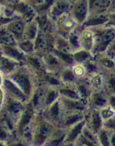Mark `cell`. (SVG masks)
Wrapping results in <instances>:
<instances>
[{
    "label": "cell",
    "instance_id": "cell-28",
    "mask_svg": "<svg viewBox=\"0 0 115 146\" xmlns=\"http://www.w3.org/2000/svg\"><path fill=\"white\" fill-rule=\"evenodd\" d=\"M108 105L115 111V94L108 95Z\"/></svg>",
    "mask_w": 115,
    "mask_h": 146
},
{
    "label": "cell",
    "instance_id": "cell-21",
    "mask_svg": "<svg viewBox=\"0 0 115 146\" xmlns=\"http://www.w3.org/2000/svg\"><path fill=\"white\" fill-rule=\"evenodd\" d=\"M51 105H52L50 107L48 114H49V117H51L52 119H56L60 115V105H59V102L56 100L53 102Z\"/></svg>",
    "mask_w": 115,
    "mask_h": 146
},
{
    "label": "cell",
    "instance_id": "cell-7",
    "mask_svg": "<svg viewBox=\"0 0 115 146\" xmlns=\"http://www.w3.org/2000/svg\"><path fill=\"white\" fill-rule=\"evenodd\" d=\"M72 3L66 0H56L54 4L50 7L49 11L51 16H60L71 10Z\"/></svg>",
    "mask_w": 115,
    "mask_h": 146
},
{
    "label": "cell",
    "instance_id": "cell-20",
    "mask_svg": "<svg viewBox=\"0 0 115 146\" xmlns=\"http://www.w3.org/2000/svg\"><path fill=\"white\" fill-rule=\"evenodd\" d=\"M54 52H55L57 56H59V58L62 61L65 62L67 64H72L74 61V57L72 55H70L67 53L63 52V51H62V50H56Z\"/></svg>",
    "mask_w": 115,
    "mask_h": 146
},
{
    "label": "cell",
    "instance_id": "cell-16",
    "mask_svg": "<svg viewBox=\"0 0 115 146\" xmlns=\"http://www.w3.org/2000/svg\"><path fill=\"white\" fill-rule=\"evenodd\" d=\"M0 41L6 45H12L14 40L11 33L9 31L0 30Z\"/></svg>",
    "mask_w": 115,
    "mask_h": 146
},
{
    "label": "cell",
    "instance_id": "cell-25",
    "mask_svg": "<svg viewBox=\"0 0 115 146\" xmlns=\"http://www.w3.org/2000/svg\"><path fill=\"white\" fill-rule=\"evenodd\" d=\"M58 94L56 91L54 90H51L48 91L46 95V105H51L53 102L56 100Z\"/></svg>",
    "mask_w": 115,
    "mask_h": 146
},
{
    "label": "cell",
    "instance_id": "cell-19",
    "mask_svg": "<svg viewBox=\"0 0 115 146\" xmlns=\"http://www.w3.org/2000/svg\"><path fill=\"white\" fill-rule=\"evenodd\" d=\"M60 93L63 95V96L67 98H71V99L79 100V95L78 94L76 90H72L70 88H63L60 90Z\"/></svg>",
    "mask_w": 115,
    "mask_h": 146
},
{
    "label": "cell",
    "instance_id": "cell-13",
    "mask_svg": "<svg viewBox=\"0 0 115 146\" xmlns=\"http://www.w3.org/2000/svg\"><path fill=\"white\" fill-rule=\"evenodd\" d=\"M32 109L28 107V108H27L26 111L24 112V114L21 116V118H20L18 124L19 131H23V129L25 127L26 125L29 122V120L32 118Z\"/></svg>",
    "mask_w": 115,
    "mask_h": 146
},
{
    "label": "cell",
    "instance_id": "cell-15",
    "mask_svg": "<svg viewBox=\"0 0 115 146\" xmlns=\"http://www.w3.org/2000/svg\"><path fill=\"white\" fill-rule=\"evenodd\" d=\"M23 30L24 28L23 24L20 22L16 21L10 25L8 31L11 33L12 35H14L16 38H21Z\"/></svg>",
    "mask_w": 115,
    "mask_h": 146
},
{
    "label": "cell",
    "instance_id": "cell-18",
    "mask_svg": "<svg viewBox=\"0 0 115 146\" xmlns=\"http://www.w3.org/2000/svg\"><path fill=\"white\" fill-rule=\"evenodd\" d=\"M21 104L15 100H10L7 105V110L11 114H18L21 111Z\"/></svg>",
    "mask_w": 115,
    "mask_h": 146
},
{
    "label": "cell",
    "instance_id": "cell-5",
    "mask_svg": "<svg viewBox=\"0 0 115 146\" xmlns=\"http://www.w3.org/2000/svg\"><path fill=\"white\" fill-rule=\"evenodd\" d=\"M112 0H88L89 14L109 13Z\"/></svg>",
    "mask_w": 115,
    "mask_h": 146
},
{
    "label": "cell",
    "instance_id": "cell-29",
    "mask_svg": "<svg viewBox=\"0 0 115 146\" xmlns=\"http://www.w3.org/2000/svg\"><path fill=\"white\" fill-rule=\"evenodd\" d=\"M47 80H48L50 84L54 85V86H58V85L60 84V81L57 78H54V77L48 76L47 77Z\"/></svg>",
    "mask_w": 115,
    "mask_h": 146
},
{
    "label": "cell",
    "instance_id": "cell-3",
    "mask_svg": "<svg viewBox=\"0 0 115 146\" xmlns=\"http://www.w3.org/2000/svg\"><path fill=\"white\" fill-rule=\"evenodd\" d=\"M88 101L90 108L99 110L108 105V94L103 89L94 90L91 94Z\"/></svg>",
    "mask_w": 115,
    "mask_h": 146
},
{
    "label": "cell",
    "instance_id": "cell-26",
    "mask_svg": "<svg viewBox=\"0 0 115 146\" xmlns=\"http://www.w3.org/2000/svg\"><path fill=\"white\" fill-rule=\"evenodd\" d=\"M20 48L23 51L26 52H29L33 49V44L29 40H26L25 41H23L20 44Z\"/></svg>",
    "mask_w": 115,
    "mask_h": 146
},
{
    "label": "cell",
    "instance_id": "cell-12",
    "mask_svg": "<svg viewBox=\"0 0 115 146\" xmlns=\"http://www.w3.org/2000/svg\"><path fill=\"white\" fill-rule=\"evenodd\" d=\"M110 133L111 131L102 127L97 133L98 143L99 145H110Z\"/></svg>",
    "mask_w": 115,
    "mask_h": 146
},
{
    "label": "cell",
    "instance_id": "cell-24",
    "mask_svg": "<svg viewBox=\"0 0 115 146\" xmlns=\"http://www.w3.org/2000/svg\"><path fill=\"white\" fill-rule=\"evenodd\" d=\"M75 76H76V75H75L74 71L70 69L65 70L63 72V74H62V78H63V79L67 82H71L74 80Z\"/></svg>",
    "mask_w": 115,
    "mask_h": 146
},
{
    "label": "cell",
    "instance_id": "cell-27",
    "mask_svg": "<svg viewBox=\"0 0 115 146\" xmlns=\"http://www.w3.org/2000/svg\"><path fill=\"white\" fill-rule=\"evenodd\" d=\"M46 62L48 66L51 67V68L56 67L57 65L58 64V61L57 58L55 57L54 56H51V55H49V56L47 57Z\"/></svg>",
    "mask_w": 115,
    "mask_h": 146
},
{
    "label": "cell",
    "instance_id": "cell-17",
    "mask_svg": "<svg viewBox=\"0 0 115 146\" xmlns=\"http://www.w3.org/2000/svg\"><path fill=\"white\" fill-rule=\"evenodd\" d=\"M25 35L27 39L31 40L35 39L37 35V26L35 23H30L25 29Z\"/></svg>",
    "mask_w": 115,
    "mask_h": 146
},
{
    "label": "cell",
    "instance_id": "cell-10",
    "mask_svg": "<svg viewBox=\"0 0 115 146\" xmlns=\"http://www.w3.org/2000/svg\"><path fill=\"white\" fill-rule=\"evenodd\" d=\"M94 56V55L93 54L92 52L89 50H85V49L82 48L80 50H78L75 52V53L74 54V60L75 62H76L77 63L82 64L83 62H85L88 59H92Z\"/></svg>",
    "mask_w": 115,
    "mask_h": 146
},
{
    "label": "cell",
    "instance_id": "cell-9",
    "mask_svg": "<svg viewBox=\"0 0 115 146\" xmlns=\"http://www.w3.org/2000/svg\"><path fill=\"white\" fill-rule=\"evenodd\" d=\"M64 106L67 110L74 111H82L86 109V105L79 100L65 98L63 100Z\"/></svg>",
    "mask_w": 115,
    "mask_h": 146
},
{
    "label": "cell",
    "instance_id": "cell-32",
    "mask_svg": "<svg viewBox=\"0 0 115 146\" xmlns=\"http://www.w3.org/2000/svg\"><path fill=\"white\" fill-rule=\"evenodd\" d=\"M66 1H69V2H70V3H74V1H76V0H66Z\"/></svg>",
    "mask_w": 115,
    "mask_h": 146
},
{
    "label": "cell",
    "instance_id": "cell-4",
    "mask_svg": "<svg viewBox=\"0 0 115 146\" xmlns=\"http://www.w3.org/2000/svg\"><path fill=\"white\" fill-rule=\"evenodd\" d=\"M85 120H86V126L94 133H97L103 127V120L98 110L91 109L88 119Z\"/></svg>",
    "mask_w": 115,
    "mask_h": 146
},
{
    "label": "cell",
    "instance_id": "cell-2",
    "mask_svg": "<svg viewBox=\"0 0 115 146\" xmlns=\"http://www.w3.org/2000/svg\"><path fill=\"white\" fill-rule=\"evenodd\" d=\"M70 12L78 23H84L89 14L88 0H76L72 4Z\"/></svg>",
    "mask_w": 115,
    "mask_h": 146
},
{
    "label": "cell",
    "instance_id": "cell-31",
    "mask_svg": "<svg viewBox=\"0 0 115 146\" xmlns=\"http://www.w3.org/2000/svg\"><path fill=\"white\" fill-rule=\"evenodd\" d=\"M11 21V19H8V18L6 17H1L0 16V26L3 24H5V23H8V22Z\"/></svg>",
    "mask_w": 115,
    "mask_h": 146
},
{
    "label": "cell",
    "instance_id": "cell-11",
    "mask_svg": "<svg viewBox=\"0 0 115 146\" xmlns=\"http://www.w3.org/2000/svg\"><path fill=\"white\" fill-rule=\"evenodd\" d=\"M85 125H86V120L85 119H82L80 121L74 124L73 128L71 129V131L68 134V136L67 138V141H71L77 138V137L82 133Z\"/></svg>",
    "mask_w": 115,
    "mask_h": 146
},
{
    "label": "cell",
    "instance_id": "cell-8",
    "mask_svg": "<svg viewBox=\"0 0 115 146\" xmlns=\"http://www.w3.org/2000/svg\"><path fill=\"white\" fill-rule=\"evenodd\" d=\"M14 83L17 85L18 87L23 90V93L29 94L31 90V84L29 78L27 75H25L23 73H16L14 75Z\"/></svg>",
    "mask_w": 115,
    "mask_h": 146
},
{
    "label": "cell",
    "instance_id": "cell-33",
    "mask_svg": "<svg viewBox=\"0 0 115 146\" xmlns=\"http://www.w3.org/2000/svg\"><path fill=\"white\" fill-rule=\"evenodd\" d=\"M0 11H1V4H0Z\"/></svg>",
    "mask_w": 115,
    "mask_h": 146
},
{
    "label": "cell",
    "instance_id": "cell-14",
    "mask_svg": "<svg viewBox=\"0 0 115 146\" xmlns=\"http://www.w3.org/2000/svg\"><path fill=\"white\" fill-rule=\"evenodd\" d=\"M3 50L6 54L11 58H14L15 59H20L23 58V55L20 52H19L18 50L15 49L13 45H6L4 44Z\"/></svg>",
    "mask_w": 115,
    "mask_h": 146
},
{
    "label": "cell",
    "instance_id": "cell-22",
    "mask_svg": "<svg viewBox=\"0 0 115 146\" xmlns=\"http://www.w3.org/2000/svg\"><path fill=\"white\" fill-rule=\"evenodd\" d=\"M0 62H1L0 67L5 72H9L11 70H13L15 66V63L10 61L8 58H4Z\"/></svg>",
    "mask_w": 115,
    "mask_h": 146
},
{
    "label": "cell",
    "instance_id": "cell-1",
    "mask_svg": "<svg viewBox=\"0 0 115 146\" xmlns=\"http://www.w3.org/2000/svg\"><path fill=\"white\" fill-rule=\"evenodd\" d=\"M89 28L92 31L93 37L91 52L94 56L103 54L115 40V26L109 23Z\"/></svg>",
    "mask_w": 115,
    "mask_h": 146
},
{
    "label": "cell",
    "instance_id": "cell-30",
    "mask_svg": "<svg viewBox=\"0 0 115 146\" xmlns=\"http://www.w3.org/2000/svg\"><path fill=\"white\" fill-rule=\"evenodd\" d=\"M7 138V132L3 129L1 126H0V139H4Z\"/></svg>",
    "mask_w": 115,
    "mask_h": 146
},
{
    "label": "cell",
    "instance_id": "cell-23",
    "mask_svg": "<svg viewBox=\"0 0 115 146\" xmlns=\"http://www.w3.org/2000/svg\"><path fill=\"white\" fill-rule=\"evenodd\" d=\"M103 126L111 131H115V114L110 118L103 121Z\"/></svg>",
    "mask_w": 115,
    "mask_h": 146
},
{
    "label": "cell",
    "instance_id": "cell-6",
    "mask_svg": "<svg viewBox=\"0 0 115 146\" xmlns=\"http://www.w3.org/2000/svg\"><path fill=\"white\" fill-rule=\"evenodd\" d=\"M109 22H110L109 13L90 14L84 23V26L86 27V28H93V27L107 24L109 23Z\"/></svg>",
    "mask_w": 115,
    "mask_h": 146
}]
</instances>
